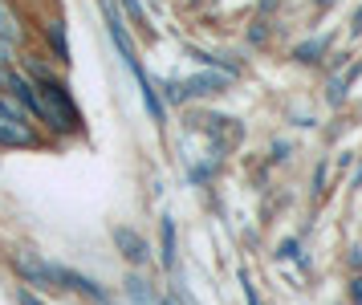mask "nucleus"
Segmentation results:
<instances>
[{"label": "nucleus", "mask_w": 362, "mask_h": 305, "mask_svg": "<svg viewBox=\"0 0 362 305\" xmlns=\"http://www.w3.org/2000/svg\"><path fill=\"white\" fill-rule=\"evenodd\" d=\"M41 134H37L33 118L21 110L13 98H0V146L13 151V146H37Z\"/></svg>", "instance_id": "obj_1"}, {"label": "nucleus", "mask_w": 362, "mask_h": 305, "mask_svg": "<svg viewBox=\"0 0 362 305\" xmlns=\"http://www.w3.org/2000/svg\"><path fill=\"white\" fill-rule=\"evenodd\" d=\"M13 269H17L29 285H37V289H53V285H57V265H45L37 253H17V257H13Z\"/></svg>", "instance_id": "obj_2"}, {"label": "nucleus", "mask_w": 362, "mask_h": 305, "mask_svg": "<svg viewBox=\"0 0 362 305\" xmlns=\"http://www.w3.org/2000/svg\"><path fill=\"white\" fill-rule=\"evenodd\" d=\"M115 241L122 244V257H127V260H134V265H143V260H147V244H143V236H134L131 228H118Z\"/></svg>", "instance_id": "obj_3"}, {"label": "nucleus", "mask_w": 362, "mask_h": 305, "mask_svg": "<svg viewBox=\"0 0 362 305\" xmlns=\"http://www.w3.org/2000/svg\"><path fill=\"white\" fill-rule=\"evenodd\" d=\"M0 41H8V45H17L21 41V25H17V13L0 0Z\"/></svg>", "instance_id": "obj_4"}, {"label": "nucleus", "mask_w": 362, "mask_h": 305, "mask_svg": "<svg viewBox=\"0 0 362 305\" xmlns=\"http://www.w3.org/2000/svg\"><path fill=\"white\" fill-rule=\"evenodd\" d=\"M159 236H163V265L171 269V265H175V220H171V216H163Z\"/></svg>", "instance_id": "obj_5"}, {"label": "nucleus", "mask_w": 362, "mask_h": 305, "mask_svg": "<svg viewBox=\"0 0 362 305\" xmlns=\"http://www.w3.org/2000/svg\"><path fill=\"white\" fill-rule=\"evenodd\" d=\"M13 62H17V53H13V45H8V41H0V69L8 74V69H13Z\"/></svg>", "instance_id": "obj_6"}, {"label": "nucleus", "mask_w": 362, "mask_h": 305, "mask_svg": "<svg viewBox=\"0 0 362 305\" xmlns=\"http://www.w3.org/2000/svg\"><path fill=\"white\" fill-rule=\"evenodd\" d=\"M21 305H37V297H29V293H21Z\"/></svg>", "instance_id": "obj_7"}, {"label": "nucleus", "mask_w": 362, "mask_h": 305, "mask_svg": "<svg viewBox=\"0 0 362 305\" xmlns=\"http://www.w3.org/2000/svg\"><path fill=\"white\" fill-rule=\"evenodd\" d=\"M354 297H358V301H362V281H354Z\"/></svg>", "instance_id": "obj_8"}, {"label": "nucleus", "mask_w": 362, "mask_h": 305, "mask_svg": "<svg viewBox=\"0 0 362 305\" xmlns=\"http://www.w3.org/2000/svg\"><path fill=\"white\" fill-rule=\"evenodd\" d=\"M159 305H175V301H171V297H163V301H159Z\"/></svg>", "instance_id": "obj_9"}, {"label": "nucleus", "mask_w": 362, "mask_h": 305, "mask_svg": "<svg viewBox=\"0 0 362 305\" xmlns=\"http://www.w3.org/2000/svg\"><path fill=\"white\" fill-rule=\"evenodd\" d=\"M0 90H4V78H0Z\"/></svg>", "instance_id": "obj_10"}]
</instances>
